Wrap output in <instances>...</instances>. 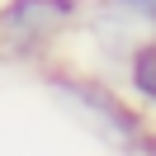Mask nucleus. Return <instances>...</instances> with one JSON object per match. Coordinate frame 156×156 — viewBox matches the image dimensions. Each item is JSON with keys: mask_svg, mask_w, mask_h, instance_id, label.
Masks as SVG:
<instances>
[{"mask_svg": "<svg viewBox=\"0 0 156 156\" xmlns=\"http://www.w3.org/2000/svg\"><path fill=\"white\" fill-rule=\"evenodd\" d=\"M43 90H48V99L76 128H85L109 151H118V156H137L142 151L147 133H151V118H147L104 71L52 62V66H43Z\"/></svg>", "mask_w": 156, "mask_h": 156, "instance_id": "f257e3e1", "label": "nucleus"}, {"mask_svg": "<svg viewBox=\"0 0 156 156\" xmlns=\"http://www.w3.org/2000/svg\"><path fill=\"white\" fill-rule=\"evenodd\" d=\"M95 0H0V57L19 66H52L80 38Z\"/></svg>", "mask_w": 156, "mask_h": 156, "instance_id": "f03ea898", "label": "nucleus"}, {"mask_svg": "<svg viewBox=\"0 0 156 156\" xmlns=\"http://www.w3.org/2000/svg\"><path fill=\"white\" fill-rule=\"evenodd\" d=\"M118 90L156 123V33H142L128 48L123 66H118Z\"/></svg>", "mask_w": 156, "mask_h": 156, "instance_id": "7ed1b4c3", "label": "nucleus"}, {"mask_svg": "<svg viewBox=\"0 0 156 156\" xmlns=\"http://www.w3.org/2000/svg\"><path fill=\"white\" fill-rule=\"evenodd\" d=\"M95 5H104V10H114V14H123V19H133L142 33H147V19H151V10H156V0H95Z\"/></svg>", "mask_w": 156, "mask_h": 156, "instance_id": "20e7f679", "label": "nucleus"}, {"mask_svg": "<svg viewBox=\"0 0 156 156\" xmlns=\"http://www.w3.org/2000/svg\"><path fill=\"white\" fill-rule=\"evenodd\" d=\"M137 156H156V123H151V133H147V142H142V151Z\"/></svg>", "mask_w": 156, "mask_h": 156, "instance_id": "39448f33", "label": "nucleus"}, {"mask_svg": "<svg viewBox=\"0 0 156 156\" xmlns=\"http://www.w3.org/2000/svg\"><path fill=\"white\" fill-rule=\"evenodd\" d=\"M147 33H156V10H151V19H147Z\"/></svg>", "mask_w": 156, "mask_h": 156, "instance_id": "423d86ee", "label": "nucleus"}]
</instances>
